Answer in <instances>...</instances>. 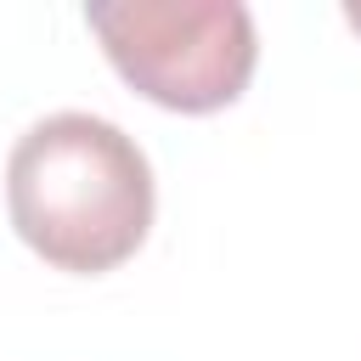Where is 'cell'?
I'll return each mask as SVG.
<instances>
[{
	"label": "cell",
	"instance_id": "obj_2",
	"mask_svg": "<svg viewBox=\"0 0 361 361\" xmlns=\"http://www.w3.org/2000/svg\"><path fill=\"white\" fill-rule=\"evenodd\" d=\"M85 23L118 79L169 113L231 107L259 62L254 17L237 0H90Z\"/></svg>",
	"mask_w": 361,
	"mask_h": 361
},
{
	"label": "cell",
	"instance_id": "obj_3",
	"mask_svg": "<svg viewBox=\"0 0 361 361\" xmlns=\"http://www.w3.org/2000/svg\"><path fill=\"white\" fill-rule=\"evenodd\" d=\"M344 23H350V28L361 34V0H350V6H344Z\"/></svg>",
	"mask_w": 361,
	"mask_h": 361
},
{
	"label": "cell",
	"instance_id": "obj_1",
	"mask_svg": "<svg viewBox=\"0 0 361 361\" xmlns=\"http://www.w3.org/2000/svg\"><path fill=\"white\" fill-rule=\"evenodd\" d=\"M152 164L96 113H51L28 124L6 164V209L17 237L56 271H118L152 231Z\"/></svg>",
	"mask_w": 361,
	"mask_h": 361
}]
</instances>
